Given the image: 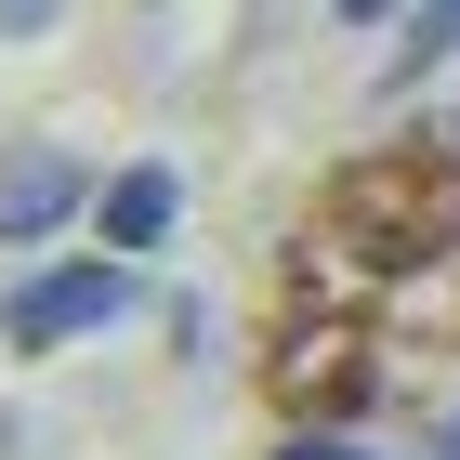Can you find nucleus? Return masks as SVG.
<instances>
[{
    "label": "nucleus",
    "instance_id": "nucleus-1",
    "mask_svg": "<svg viewBox=\"0 0 460 460\" xmlns=\"http://www.w3.org/2000/svg\"><path fill=\"white\" fill-rule=\"evenodd\" d=\"M132 316V263L119 250H79V263H40L13 303H0V342L13 355H66V342H93V329H119Z\"/></svg>",
    "mask_w": 460,
    "mask_h": 460
},
{
    "label": "nucleus",
    "instance_id": "nucleus-2",
    "mask_svg": "<svg viewBox=\"0 0 460 460\" xmlns=\"http://www.w3.org/2000/svg\"><path fill=\"white\" fill-rule=\"evenodd\" d=\"M93 211V172H79L53 132H27L13 158H0V250H40L53 224H79Z\"/></svg>",
    "mask_w": 460,
    "mask_h": 460
},
{
    "label": "nucleus",
    "instance_id": "nucleus-3",
    "mask_svg": "<svg viewBox=\"0 0 460 460\" xmlns=\"http://www.w3.org/2000/svg\"><path fill=\"white\" fill-rule=\"evenodd\" d=\"M184 224V184H172V158H132V172H106L93 184V237L119 250V263H132V250H158Z\"/></svg>",
    "mask_w": 460,
    "mask_h": 460
},
{
    "label": "nucleus",
    "instance_id": "nucleus-4",
    "mask_svg": "<svg viewBox=\"0 0 460 460\" xmlns=\"http://www.w3.org/2000/svg\"><path fill=\"white\" fill-rule=\"evenodd\" d=\"M447 53H460V0H408V13H394V93H408V79H421V66H447Z\"/></svg>",
    "mask_w": 460,
    "mask_h": 460
},
{
    "label": "nucleus",
    "instance_id": "nucleus-5",
    "mask_svg": "<svg viewBox=\"0 0 460 460\" xmlns=\"http://www.w3.org/2000/svg\"><path fill=\"white\" fill-rule=\"evenodd\" d=\"M53 13H66V0H0V40H40Z\"/></svg>",
    "mask_w": 460,
    "mask_h": 460
},
{
    "label": "nucleus",
    "instance_id": "nucleus-6",
    "mask_svg": "<svg viewBox=\"0 0 460 460\" xmlns=\"http://www.w3.org/2000/svg\"><path fill=\"white\" fill-rule=\"evenodd\" d=\"M277 460H368V447H355V434H289Z\"/></svg>",
    "mask_w": 460,
    "mask_h": 460
},
{
    "label": "nucleus",
    "instance_id": "nucleus-7",
    "mask_svg": "<svg viewBox=\"0 0 460 460\" xmlns=\"http://www.w3.org/2000/svg\"><path fill=\"white\" fill-rule=\"evenodd\" d=\"M394 13H408V0H342V27H394Z\"/></svg>",
    "mask_w": 460,
    "mask_h": 460
},
{
    "label": "nucleus",
    "instance_id": "nucleus-8",
    "mask_svg": "<svg viewBox=\"0 0 460 460\" xmlns=\"http://www.w3.org/2000/svg\"><path fill=\"white\" fill-rule=\"evenodd\" d=\"M434 460H460V408H447V434H434Z\"/></svg>",
    "mask_w": 460,
    "mask_h": 460
}]
</instances>
